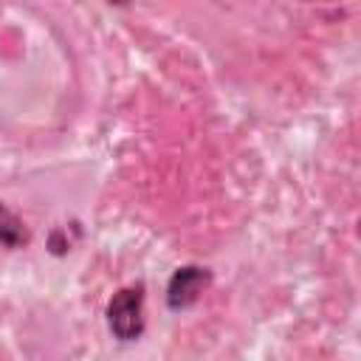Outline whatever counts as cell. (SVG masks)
Returning <instances> with one entry per match:
<instances>
[{"label": "cell", "mask_w": 361, "mask_h": 361, "mask_svg": "<svg viewBox=\"0 0 361 361\" xmlns=\"http://www.w3.org/2000/svg\"><path fill=\"white\" fill-rule=\"evenodd\" d=\"M25 243H28L25 223L6 203H0V245H6V248H23Z\"/></svg>", "instance_id": "3957f363"}, {"label": "cell", "mask_w": 361, "mask_h": 361, "mask_svg": "<svg viewBox=\"0 0 361 361\" xmlns=\"http://www.w3.org/2000/svg\"><path fill=\"white\" fill-rule=\"evenodd\" d=\"M107 327L118 341H135L144 336V285H127L107 302Z\"/></svg>", "instance_id": "6da1fadb"}, {"label": "cell", "mask_w": 361, "mask_h": 361, "mask_svg": "<svg viewBox=\"0 0 361 361\" xmlns=\"http://www.w3.org/2000/svg\"><path fill=\"white\" fill-rule=\"evenodd\" d=\"M212 285V271L200 265H180L166 285V307L169 310H186L192 307L203 290Z\"/></svg>", "instance_id": "7a4b0ae2"}]
</instances>
